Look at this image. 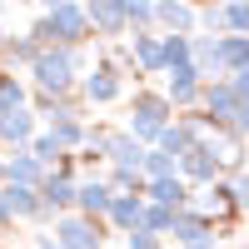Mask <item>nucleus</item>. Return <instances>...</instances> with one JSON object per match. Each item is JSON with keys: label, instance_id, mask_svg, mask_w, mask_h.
<instances>
[{"label": "nucleus", "instance_id": "22", "mask_svg": "<svg viewBox=\"0 0 249 249\" xmlns=\"http://www.w3.org/2000/svg\"><path fill=\"white\" fill-rule=\"evenodd\" d=\"M80 190H75V184L65 179V175H55V179H45V204H50V210H65V204L75 199Z\"/></svg>", "mask_w": 249, "mask_h": 249}, {"label": "nucleus", "instance_id": "15", "mask_svg": "<svg viewBox=\"0 0 249 249\" xmlns=\"http://www.w3.org/2000/svg\"><path fill=\"white\" fill-rule=\"evenodd\" d=\"M135 65L140 70H164V40H155V35H135Z\"/></svg>", "mask_w": 249, "mask_h": 249}, {"label": "nucleus", "instance_id": "2", "mask_svg": "<svg viewBox=\"0 0 249 249\" xmlns=\"http://www.w3.org/2000/svg\"><path fill=\"white\" fill-rule=\"evenodd\" d=\"M219 150H214V140H199V144H190V150L179 155V175L190 179V184H214V175H219Z\"/></svg>", "mask_w": 249, "mask_h": 249}, {"label": "nucleus", "instance_id": "12", "mask_svg": "<svg viewBox=\"0 0 249 249\" xmlns=\"http://www.w3.org/2000/svg\"><path fill=\"white\" fill-rule=\"evenodd\" d=\"M204 135H199V124L195 120H179V124H164L160 130V150H170V155H184L190 144H199Z\"/></svg>", "mask_w": 249, "mask_h": 249}, {"label": "nucleus", "instance_id": "26", "mask_svg": "<svg viewBox=\"0 0 249 249\" xmlns=\"http://www.w3.org/2000/svg\"><path fill=\"white\" fill-rule=\"evenodd\" d=\"M224 20H230L234 35H249V0H230V5H224Z\"/></svg>", "mask_w": 249, "mask_h": 249}, {"label": "nucleus", "instance_id": "4", "mask_svg": "<svg viewBox=\"0 0 249 249\" xmlns=\"http://www.w3.org/2000/svg\"><path fill=\"white\" fill-rule=\"evenodd\" d=\"M75 65H80V55L75 50H60V55H35V75H40V85L45 90H70V80H75Z\"/></svg>", "mask_w": 249, "mask_h": 249}, {"label": "nucleus", "instance_id": "16", "mask_svg": "<svg viewBox=\"0 0 249 249\" xmlns=\"http://www.w3.org/2000/svg\"><path fill=\"white\" fill-rule=\"evenodd\" d=\"M239 204H234V190L230 184H204V214L210 219H224V214H234Z\"/></svg>", "mask_w": 249, "mask_h": 249}, {"label": "nucleus", "instance_id": "6", "mask_svg": "<svg viewBox=\"0 0 249 249\" xmlns=\"http://www.w3.org/2000/svg\"><path fill=\"white\" fill-rule=\"evenodd\" d=\"M170 234L179 239V249H184V244H204V239H214V219L204 214V210H179Z\"/></svg>", "mask_w": 249, "mask_h": 249}, {"label": "nucleus", "instance_id": "13", "mask_svg": "<svg viewBox=\"0 0 249 249\" xmlns=\"http://www.w3.org/2000/svg\"><path fill=\"white\" fill-rule=\"evenodd\" d=\"M110 219H115V230H140L144 224V199L140 195H115V204H110Z\"/></svg>", "mask_w": 249, "mask_h": 249}, {"label": "nucleus", "instance_id": "18", "mask_svg": "<svg viewBox=\"0 0 249 249\" xmlns=\"http://www.w3.org/2000/svg\"><path fill=\"white\" fill-rule=\"evenodd\" d=\"M85 95L95 100V105H105V100H115V95H120V75H115L110 65H105V70H95V75L85 80Z\"/></svg>", "mask_w": 249, "mask_h": 249}, {"label": "nucleus", "instance_id": "25", "mask_svg": "<svg viewBox=\"0 0 249 249\" xmlns=\"http://www.w3.org/2000/svg\"><path fill=\"white\" fill-rule=\"evenodd\" d=\"M10 179H20V184H35V179H40V160H35V155H20V160H10Z\"/></svg>", "mask_w": 249, "mask_h": 249}, {"label": "nucleus", "instance_id": "32", "mask_svg": "<svg viewBox=\"0 0 249 249\" xmlns=\"http://www.w3.org/2000/svg\"><path fill=\"white\" fill-rule=\"evenodd\" d=\"M230 80H234V90H239V95H244V100H249V65H244V70H239V75H230Z\"/></svg>", "mask_w": 249, "mask_h": 249}, {"label": "nucleus", "instance_id": "35", "mask_svg": "<svg viewBox=\"0 0 249 249\" xmlns=\"http://www.w3.org/2000/svg\"><path fill=\"white\" fill-rule=\"evenodd\" d=\"M244 249H249V244H244Z\"/></svg>", "mask_w": 249, "mask_h": 249}, {"label": "nucleus", "instance_id": "14", "mask_svg": "<svg viewBox=\"0 0 249 249\" xmlns=\"http://www.w3.org/2000/svg\"><path fill=\"white\" fill-rule=\"evenodd\" d=\"M80 210H85L90 219L95 214H110V204H115V195H110V184H100V179H90V184H80Z\"/></svg>", "mask_w": 249, "mask_h": 249}, {"label": "nucleus", "instance_id": "24", "mask_svg": "<svg viewBox=\"0 0 249 249\" xmlns=\"http://www.w3.org/2000/svg\"><path fill=\"white\" fill-rule=\"evenodd\" d=\"M0 135H5V140H30V115H20V110H5V115H0Z\"/></svg>", "mask_w": 249, "mask_h": 249}, {"label": "nucleus", "instance_id": "20", "mask_svg": "<svg viewBox=\"0 0 249 249\" xmlns=\"http://www.w3.org/2000/svg\"><path fill=\"white\" fill-rule=\"evenodd\" d=\"M175 65H190V35H184V30L164 35V70H175Z\"/></svg>", "mask_w": 249, "mask_h": 249}, {"label": "nucleus", "instance_id": "5", "mask_svg": "<svg viewBox=\"0 0 249 249\" xmlns=\"http://www.w3.org/2000/svg\"><path fill=\"white\" fill-rule=\"evenodd\" d=\"M50 30H55V40L75 45V40H85V35H90V15H85V10H75L70 0H50Z\"/></svg>", "mask_w": 249, "mask_h": 249}, {"label": "nucleus", "instance_id": "31", "mask_svg": "<svg viewBox=\"0 0 249 249\" xmlns=\"http://www.w3.org/2000/svg\"><path fill=\"white\" fill-rule=\"evenodd\" d=\"M230 190H234V204H239V210H249V175H239Z\"/></svg>", "mask_w": 249, "mask_h": 249}, {"label": "nucleus", "instance_id": "8", "mask_svg": "<svg viewBox=\"0 0 249 249\" xmlns=\"http://www.w3.org/2000/svg\"><path fill=\"white\" fill-rule=\"evenodd\" d=\"M214 60H219V75H239L249 65V35H219V45H214Z\"/></svg>", "mask_w": 249, "mask_h": 249}, {"label": "nucleus", "instance_id": "17", "mask_svg": "<svg viewBox=\"0 0 249 249\" xmlns=\"http://www.w3.org/2000/svg\"><path fill=\"white\" fill-rule=\"evenodd\" d=\"M155 20H160V25H170V30H190V25H195V10L184 5V0H160V5H155Z\"/></svg>", "mask_w": 249, "mask_h": 249}, {"label": "nucleus", "instance_id": "23", "mask_svg": "<svg viewBox=\"0 0 249 249\" xmlns=\"http://www.w3.org/2000/svg\"><path fill=\"white\" fill-rule=\"evenodd\" d=\"M5 199H10V214H35L40 210V199H35V190H30V184H10V190H5Z\"/></svg>", "mask_w": 249, "mask_h": 249}, {"label": "nucleus", "instance_id": "33", "mask_svg": "<svg viewBox=\"0 0 249 249\" xmlns=\"http://www.w3.org/2000/svg\"><path fill=\"white\" fill-rule=\"evenodd\" d=\"M184 249H219V244H214V239H204V244H184Z\"/></svg>", "mask_w": 249, "mask_h": 249}, {"label": "nucleus", "instance_id": "19", "mask_svg": "<svg viewBox=\"0 0 249 249\" xmlns=\"http://www.w3.org/2000/svg\"><path fill=\"white\" fill-rule=\"evenodd\" d=\"M144 175H150V179L179 175V155H170V150H144Z\"/></svg>", "mask_w": 249, "mask_h": 249}, {"label": "nucleus", "instance_id": "10", "mask_svg": "<svg viewBox=\"0 0 249 249\" xmlns=\"http://www.w3.org/2000/svg\"><path fill=\"white\" fill-rule=\"evenodd\" d=\"M144 199H155V204H170V210H184V204H190V179H184V175L150 179V195H144Z\"/></svg>", "mask_w": 249, "mask_h": 249}, {"label": "nucleus", "instance_id": "21", "mask_svg": "<svg viewBox=\"0 0 249 249\" xmlns=\"http://www.w3.org/2000/svg\"><path fill=\"white\" fill-rule=\"evenodd\" d=\"M175 214H179V210H170V204H155V199H150V204H144V230L170 234V230H175Z\"/></svg>", "mask_w": 249, "mask_h": 249}, {"label": "nucleus", "instance_id": "29", "mask_svg": "<svg viewBox=\"0 0 249 249\" xmlns=\"http://www.w3.org/2000/svg\"><path fill=\"white\" fill-rule=\"evenodd\" d=\"M199 25H204V30L214 35V30H230V20H224V10H219V5H210V10L199 15Z\"/></svg>", "mask_w": 249, "mask_h": 249}, {"label": "nucleus", "instance_id": "1", "mask_svg": "<svg viewBox=\"0 0 249 249\" xmlns=\"http://www.w3.org/2000/svg\"><path fill=\"white\" fill-rule=\"evenodd\" d=\"M170 95H135V120H130V135L135 140H160V130L170 124Z\"/></svg>", "mask_w": 249, "mask_h": 249}, {"label": "nucleus", "instance_id": "7", "mask_svg": "<svg viewBox=\"0 0 249 249\" xmlns=\"http://www.w3.org/2000/svg\"><path fill=\"white\" fill-rule=\"evenodd\" d=\"M105 155L115 160V170H130V175L144 170V144L135 135H105Z\"/></svg>", "mask_w": 249, "mask_h": 249}, {"label": "nucleus", "instance_id": "9", "mask_svg": "<svg viewBox=\"0 0 249 249\" xmlns=\"http://www.w3.org/2000/svg\"><path fill=\"white\" fill-rule=\"evenodd\" d=\"M90 25H95L100 35H124L130 15H124L120 0H90Z\"/></svg>", "mask_w": 249, "mask_h": 249}, {"label": "nucleus", "instance_id": "27", "mask_svg": "<svg viewBox=\"0 0 249 249\" xmlns=\"http://www.w3.org/2000/svg\"><path fill=\"white\" fill-rule=\"evenodd\" d=\"M124 15H130V25H150L155 20V0H120Z\"/></svg>", "mask_w": 249, "mask_h": 249}, {"label": "nucleus", "instance_id": "3", "mask_svg": "<svg viewBox=\"0 0 249 249\" xmlns=\"http://www.w3.org/2000/svg\"><path fill=\"white\" fill-rule=\"evenodd\" d=\"M239 105H244V95L234 90V80H214V85L204 90V120H214L219 130H230V124H234Z\"/></svg>", "mask_w": 249, "mask_h": 249}, {"label": "nucleus", "instance_id": "11", "mask_svg": "<svg viewBox=\"0 0 249 249\" xmlns=\"http://www.w3.org/2000/svg\"><path fill=\"white\" fill-rule=\"evenodd\" d=\"M60 249H100V230L90 219H60Z\"/></svg>", "mask_w": 249, "mask_h": 249}, {"label": "nucleus", "instance_id": "34", "mask_svg": "<svg viewBox=\"0 0 249 249\" xmlns=\"http://www.w3.org/2000/svg\"><path fill=\"white\" fill-rule=\"evenodd\" d=\"M5 214H10V199H0V219H5Z\"/></svg>", "mask_w": 249, "mask_h": 249}, {"label": "nucleus", "instance_id": "28", "mask_svg": "<svg viewBox=\"0 0 249 249\" xmlns=\"http://www.w3.org/2000/svg\"><path fill=\"white\" fill-rule=\"evenodd\" d=\"M124 244H130V249H164V234H155V230H144V224H140V230L124 234Z\"/></svg>", "mask_w": 249, "mask_h": 249}, {"label": "nucleus", "instance_id": "30", "mask_svg": "<svg viewBox=\"0 0 249 249\" xmlns=\"http://www.w3.org/2000/svg\"><path fill=\"white\" fill-rule=\"evenodd\" d=\"M20 105V85H0V115Z\"/></svg>", "mask_w": 249, "mask_h": 249}]
</instances>
